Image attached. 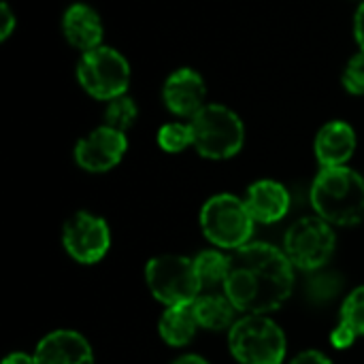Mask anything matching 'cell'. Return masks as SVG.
<instances>
[{
  "instance_id": "1",
  "label": "cell",
  "mask_w": 364,
  "mask_h": 364,
  "mask_svg": "<svg viewBox=\"0 0 364 364\" xmlns=\"http://www.w3.org/2000/svg\"><path fill=\"white\" fill-rule=\"evenodd\" d=\"M294 264L284 250L269 243H247L230 254L224 294L252 316L277 311L292 294Z\"/></svg>"
},
{
  "instance_id": "2",
  "label": "cell",
  "mask_w": 364,
  "mask_h": 364,
  "mask_svg": "<svg viewBox=\"0 0 364 364\" xmlns=\"http://www.w3.org/2000/svg\"><path fill=\"white\" fill-rule=\"evenodd\" d=\"M309 198L316 213L333 226H354L364 220V179L350 166L322 168Z\"/></svg>"
},
{
  "instance_id": "3",
  "label": "cell",
  "mask_w": 364,
  "mask_h": 364,
  "mask_svg": "<svg viewBox=\"0 0 364 364\" xmlns=\"http://www.w3.org/2000/svg\"><path fill=\"white\" fill-rule=\"evenodd\" d=\"M194 149L207 160H228L243 149L245 124L230 107L207 102L192 119Z\"/></svg>"
},
{
  "instance_id": "4",
  "label": "cell",
  "mask_w": 364,
  "mask_h": 364,
  "mask_svg": "<svg viewBox=\"0 0 364 364\" xmlns=\"http://www.w3.org/2000/svg\"><path fill=\"white\" fill-rule=\"evenodd\" d=\"M75 75L87 96L105 102L128 94L132 77L126 55L109 45H100L81 53Z\"/></svg>"
},
{
  "instance_id": "5",
  "label": "cell",
  "mask_w": 364,
  "mask_h": 364,
  "mask_svg": "<svg viewBox=\"0 0 364 364\" xmlns=\"http://www.w3.org/2000/svg\"><path fill=\"white\" fill-rule=\"evenodd\" d=\"M228 348L239 364H284L286 335L271 318L247 314L230 328Z\"/></svg>"
},
{
  "instance_id": "6",
  "label": "cell",
  "mask_w": 364,
  "mask_h": 364,
  "mask_svg": "<svg viewBox=\"0 0 364 364\" xmlns=\"http://www.w3.org/2000/svg\"><path fill=\"white\" fill-rule=\"evenodd\" d=\"M254 218L243 198L235 194H215L200 209L203 235L222 250H239L254 235Z\"/></svg>"
},
{
  "instance_id": "7",
  "label": "cell",
  "mask_w": 364,
  "mask_h": 364,
  "mask_svg": "<svg viewBox=\"0 0 364 364\" xmlns=\"http://www.w3.org/2000/svg\"><path fill=\"white\" fill-rule=\"evenodd\" d=\"M145 282L154 299L166 307L190 305L203 292L194 260L177 254H162L151 258L145 267Z\"/></svg>"
},
{
  "instance_id": "8",
  "label": "cell",
  "mask_w": 364,
  "mask_h": 364,
  "mask_svg": "<svg viewBox=\"0 0 364 364\" xmlns=\"http://www.w3.org/2000/svg\"><path fill=\"white\" fill-rule=\"evenodd\" d=\"M337 237L333 224L320 215L301 218L294 222L284 237V252L296 269L318 271L335 254Z\"/></svg>"
},
{
  "instance_id": "9",
  "label": "cell",
  "mask_w": 364,
  "mask_h": 364,
  "mask_svg": "<svg viewBox=\"0 0 364 364\" xmlns=\"http://www.w3.org/2000/svg\"><path fill=\"white\" fill-rule=\"evenodd\" d=\"M62 243L73 260L81 264H96L111 247L109 224L90 211H79L66 220L62 228Z\"/></svg>"
},
{
  "instance_id": "10",
  "label": "cell",
  "mask_w": 364,
  "mask_h": 364,
  "mask_svg": "<svg viewBox=\"0 0 364 364\" xmlns=\"http://www.w3.org/2000/svg\"><path fill=\"white\" fill-rule=\"evenodd\" d=\"M128 151V136L109 126H98L75 145V162L87 173H107L115 168Z\"/></svg>"
},
{
  "instance_id": "11",
  "label": "cell",
  "mask_w": 364,
  "mask_h": 364,
  "mask_svg": "<svg viewBox=\"0 0 364 364\" xmlns=\"http://www.w3.org/2000/svg\"><path fill=\"white\" fill-rule=\"evenodd\" d=\"M162 102H164L166 111L190 122L207 105L205 77L192 66H181V68L173 70L164 79Z\"/></svg>"
},
{
  "instance_id": "12",
  "label": "cell",
  "mask_w": 364,
  "mask_h": 364,
  "mask_svg": "<svg viewBox=\"0 0 364 364\" xmlns=\"http://www.w3.org/2000/svg\"><path fill=\"white\" fill-rule=\"evenodd\" d=\"M356 145H358L356 130L343 119H333L318 130L314 141V151L322 168L348 166L350 158L356 151Z\"/></svg>"
},
{
  "instance_id": "13",
  "label": "cell",
  "mask_w": 364,
  "mask_h": 364,
  "mask_svg": "<svg viewBox=\"0 0 364 364\" xmlns=\"http://www.w3.org/2000/svg\"><path fill=\"white\" fill-rule=\"evenodd\" d=\"M34 360L36 364H94V352L83 335L62 328L38 341Z\"/></svg>"
},
{
  "instance_id": "14",
  "label": "cell",
  "mask_w": 364,
  "mask_h": 364,
  "mask_svg": "<svg viewBox=\"0 0 364 364\" xmlns=\"http://www.w3.org/2000/svg\"><path fill=\"white\" fill-rule=\"evenodd\" d=\"M62 34L81 53L96 49L105 38V23L98 11L85 2H73L62 15Z\"/></svg>"
},
{
  "instance_id": "15",
  "label": "cell",
  "mask_w": 364,
  "mask_h": 364,
  "mask_svg": "<svg viewBox=\"0 0 364 364\" xmlns=\"http://www.w3.org/2000/svg\"><path fill=\"white\" fill-rule=\"evenodd\" d=\"M243 200L258 224H275L284 220L290 209V194L286 186L273 179H260L252 183Z\"/></svg>"
},
{
  "instance_id": "16",
  "label": "cell",
  "mask_w": 364,
  "mask_h": 364,
  "mask_svg": "<svg viewBox=\"0 0 364 364\" xmlns=\"http://www.w3.org/2000/svg\"><path fill=\"white\" fill-rule=\"evenodd\" d=\"M198 320L194 314V305H175V307H166L164 314L160 316L158 322V331L160 337L164 339L166 346L171 348H183L188 346L196 331H198Z\"/></svg>"
},
{
  "instance_id": "17",
  "label": "cell",
  "mask_w": 364,
  "mask_h": 364,
  "mask_svg": "<svg viewBox=\"0 0 364 364\" xmlns=\"http://www.w3.org/2000/svg\"><path fill=\"white\" fill-rule=\"evenodd\" d=\"M194 314L200 328L226 331L235 326V314L239 311L226 294H200L194 303Z\"/></svg>"
},
{
  "instance_id": "18",
  "label": "cell",
  "mask_w": 364,
  "mask_h": 364,
  "mask_svg": "<svg viewBox=\"0 0 364 364\" xmlns=\"http://www.w3.org/2000/svg\"><path fill=\"white\" fill-rule=\"evenodd\" d=\"M194 269H196V275L200 279L203 290L205 288H218V286L224 288L228 271H230V256H226L218 250L200 252L194 258Z\"/></svg>"
},
{
  "instance_id": "19",
  "label": "cell",
  "mask_w": 364,
  "mask_h": 364,
  "mask_svg": "<svg viewBox=\"0 0 364 364\" xmlns=\"http://www.w3.org/2000/svg\"><path fill=\"white\" fill-rule=\"evenodd\" d=\"M139 119V105L132 96L124 94L107 102L105 107V126L119 132H128Z\"/></svg>"
},
{
  "instance_id": "20",
  "label": "cell",
  "mask_w": 364,
  "mask_h": 364,
  "mask_svg": "<svg viewBox=\"0 0 364 364\" xmlns=\"http://www.w3.org/2000/svg\"><path fill=\"white\" fill-rule=\"evenodd\" d=\"M158 145L166 154H181L188 147H194L190 122H168L158 130Z\"/></svg>"
},
{
  "instance_id": "21",
  "label": "cell",
  "mask_w": 364,
  "mask_h": 364,
  "mask_svg": "<svg viewBox=\"0 0 364 364\" xmlns=\"http://www.w3.org/2000/svg\"><path fill=\"white\" fill-rule=\"evenodd\" d=\"M341 322L358 337L364 335V286L356 288L341 305Z\"/></svg>"
},
{
  "instance_id": "22",
  "label": "cell",
  "mask_w": 364,
  "mask_h": 364,
  "mask_svg": "<svg viewBox=\"0 0 364 364\" xmlns=\"http://www.w3.org/2000/svg\"><path fill=\"white\" fill-rule=\"evenodd\" d=\"M341 83L348 94L352 96H364V51L354 53L341 75Z\"/></svg>"
},
{
  "instance_id": "23",
  "label": "cell",
  "mask_w": 364,
  "mask_h": 364,
  "mask_svg": "<svg viewBox=\"0 0 364 364\" xmlns=\"http://www.w3.org/2000/svg\"><path fill=\"white\" fill-rule=\"evenodd\" d=\"M17 28V17L11 9L9 2H2L0 4V41L4 43Z\"/></svg>"
},
{
  "instance_id": "24",
  "label": "cell",
  "mask_w": 364,
  "mask_h": 364,
  "mask_svg": "<svg viewBox=\"0 0 364 364\" xmlns=\"http://www.w3.org/2000/svg\"><path fill=\"white\" fill-rule=\"evenodd\" d=\"M356 333L350 328V326H346L343 322L331 333V343H333V348H337V350H348L354 341H356Z\"/></svg>"
},
{
  "instance_id": "25",
  "label": "cell",
  "mask_w": 364,
  "mask_h": 364,
  "mask_svg": "<svg viewBox=\"0 0 364 364\" xmlns=\"http://www.w3.org/2000/svg\"><path fill=\"white\" fill-rule=\"evenodd\" d=\"M290 364H333V363H331V358H328L326 354H322V352H318V350H307V352L296 354Z\"/></svg>"
},
{
  "instance_id": "26",
  "label": "cell",
  "mask_w": 364,
  "mask_h": 364,
  "mask_svg": "<svg viewBox=\"0 0 364 364\" xmlns=\"http://www.w3.org/2000/svg\"><path fill=\"white\" fill-rule=\"evenodd\" d=\"M352 30H354V38H356L358 51H364V0L363 2H358V9H356V13H354Z\"/></svg>"
},
{
  "instance_id": "27",
  "label": "cell",
  "mask_w": 364,
  "mask_h": 364,
  "mask_svg": "<svg viewBox=\"0 0 364 364\" xmlns=\"http://www.w3.org/2000/svg\"><path fill=\"white\" fill-rule=\"evenodd\" d=\"M2 364H36L34 360V356H30V354H23V352H13V354H9Z\"/></svg>"
},
{
  "instance_id": "28",
  "label": "cell",
  "mask_w": 364,
  "mask_h": 364,
  "mask_svg": "<svg viewBox=\"0 0 364 364\" xmlns=\"http://www.w3.org/2000/svg\"><path fill=\"white\" fill-rule=\"evenodd\" d=\"M173 364H209L203 356L198 354H186V356H179L177 360H173Z\"/></svg>"
},
{
  "instance_id": "29",
  "label": "cell",
  "mask_w": 364,
  "mask_h": 364,
  "mask_svg": "<svg viewBox=\"0 0 364 364\" xmlns=\"http://www.w3.org/2000/svg\"><path fill=\"white\" fill-rule=\"evenodd\" d=\"M358 2H363V0H358Z\"/></svg>"
}]
</instances>
